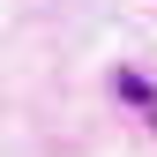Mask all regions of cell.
<instances>
[{"label": "cell", "mask_w": 157, "mask_h": 157, "mask_svg": "<svg viewBox=\"0 0 157 157\" xmlns=\"http://www.w3.org/2000/svg\"><path fill=\"white\" fill-rule=\"evenodd\" d=\"M112 90H120V105H135V112H142V120L157 127V90H150V75H135V67H120V75H112Z\"/></svg>", "instance_id": "6da1fadb"}]
</instances>
